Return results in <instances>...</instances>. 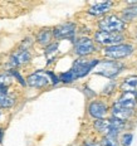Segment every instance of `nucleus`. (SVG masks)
I'll use <instances>...</instances> for the list:
<instances>
[{"mask_svg":"<svg viewBox=\"0 0 137 146\" xmlns=\"http://www.w3.org/2000/svg\"><path fill=\"white\" fill-rule=\"evenodd\" d=\"M32 60V53L29 49H17L13 52L10 58L8 60V71L9 69H17L19 66L26 64Z\"/></svg>","mask_w":137,"mask_h":146,"instance_id":"0eeeda50","label":"nucleus"},{"mask_svg":"<svg viewBox=\"0 0 137 146\" xmlns=\"http://www.w3.org/2000/svg\"><path fill=\"white\" fill-rule=\"evenodd\" d=\"M94 129L98 132L103 133L105 136H112V137H117L120 131L117 129H114L112 126V123L109 122V120H106V118H102V120H96L93 123Z\"/></svg>","mask_w":137,"mask_h":146,"instance_id":"9b49d317","label":"nucleus"},{"mask_svg":"<svg viewBox=\"0 0 137 146\" xmlns=\"http://www.w3.org/2000/svg\"><path fill=\"white\" fill-rule=\"evenodd\" d=\"M109 122H111L112 126H113L114 129H117L118 131H121V130L124 129V122L123 121H121V120H117V118H114V117H111L109 118Z\"/></svg>","mask_w":137,"mask_h":146,"instance_id":"393cba45","label":"nucleus"},{"mask_svg":"<svg viewBox=\"0 0 137 146\" xmlns=\"http://www.w3.org/2000/svg\"><path fill=\"white\" fill-rule=\"evenodd\" d=\"M25 83L26 86L33 88H45L47 86H49L50 81L48 76L44 73V71H36L26 77Z\"/></svg>","mask_w":137,"mask_h":146,"instance_id":"1a4fd4ad","label":"nucleus"},{"mask_svg":"<svg viewBox=\"0 0 137 146\" xmlns=\"http://www.w3.org/2000/svg\"><path fill=\"white\" fill-rule=\"evenodd\" d=\"M99 144H101V146H120L117 137H112V136H103L102 141Z\"/></svg>","mask_w":137,"mask_h":146,"instance_id":"412c9836","label":"nucleus"},{"mask_svg":"<svg viewBox=\"0 0 137 146\" xmlns=\"http://www.w3.org/2000/svg\"><path fill=\"white\" fill-rule=\"evenodd\" d=\"M111 112H112V116H113L114 118L123 121V122H126V121L133 115V110H128V108L121 107V106L117 105V103H114V105H113Z\"/></svg>","mask_w":137,"mask_h":146,"instance_id":"4468645a","label":"nucleus"},{"mask_svg":"<svg viewBox=\"0 0 137 146\" xmlns=\"http://www.w3.org/2000/svg\"><path fill=\"white\" fill-rule=\"evenodd\" d=\"M98 28L102 32H109V33H121L126 29L124 24L117 15H106L98 22Z\"/></svg>","mask_w":137,"mask_h":146,"instance_id":"f257e3e1","label":"nucleus"},{"mask_svg":"<svg viewBox=\"0 0 137 146\" xmlns=\"http://www.w3.org/2000/svg\"><path fill=\"white\" fill-rule=\"evenodd\" d=\"M132 140H133V135L132 133H123L122 137H121V145L122 146H130L132 144Z\"/></svg>","mask_w":137,"mask_h":146,"instance_id":"b1692460","label":"nucleus"},{"mask_svg":"<svg viewBox=\"0 0 137 146\" xmlns=\"http://www.w3.org/2000/svg\"><path fill=\"white\" fill-rule=\"evenodd\" d=\"M13 78L8 73H0V87H9Z\"/></svg>","mask_w":137,"mask_h":146,"instance_id":"5701e85b","label":"nucleus"},{"mask_svg":"<svg viewBox=\"0 0 137 146\" xmlns=\"http://www.w3.org/2000/svg\"><path fill=\"white\" fill-rule=\"evenodd\" d=\"M9 87H0V110L10 108L15 105V98L8 93Z\"/></svg>","mask_w":137,"mask_h":146,"instance_id":"dca6fc26","label":"nucleus"},{"mask_svg":"<svg viewBox=\"0 0 137 146\" xmlns=\"http://www.w3.org/2000/svg\"><path fill=\"white\" fill-rule=\"evenodd\" d=\"M9 76H10L11 78H17L18 80V82H19L20 84H22V86H26V83H25V80H24V78L22 77V74H20L19 73V71H18V69H9V71L7 72Z\"/></svg>","mask_w":137,"mask_h":146,"instance_id":"4be33fe9","label":"nucleus"},{"mask_svg":"<svg viewBox=\"0 0 137 146\" xmlns=\"http://www.w3.org/2000/svg\"><path fill=\"white\" fill-rule=\"evenodd\" d=\"M36 43L42 47H47L50 43H53V33H52L50 28H43L36 33L35 36Z\"/></svg>","mask_w":137,"mask_h":146,"instance_id":"ddd939ff","label":"nucleus"},{"mask_svg":"<svg viewBox=\"0 0 137 146\" xmlns=\"http://www.w3.org/2000/svg\"><path fill=\"white\" fill-rule=\"evenodd\" d=\"M121 91L124 92H131V93H137V77L132 76V77L126 78L122 83H121Z\"/></svg>","mask_w":137,"mask_h":146,"instance_id":"a211bd4d","label":"nucleus"},{"mask_svg":"<svg viewBox=\"0 0 137 146\" xmlns=\"http://www.w3.org/2000/svg\"><path fill=\"white\" fill-rule=\"evenodd\" d=\"M58 45H59V43H58V42H53V43H50L49 45H47V47H45L44 54H45V57H48V64H49L50 60L53 59V56L57 53Z\"/></svg>","mask_w":137,"mask_h":146,"instance_id":"aec40b11","label":"nucleus"},{"mask_svg":"<svg viewBox=\"0 0 137 146\" xmlns=\"http://www.w3.org/2000/svg\"><path fill=\"white\" fill-rule=\"evenodd\" d=\"M117 105H120L121 107L133 110L137 103V93H131V92H124L122 96L118 98V101L116 102Z\"/></svg>","mask_w":137,"mask_h":146,"instance_id":"f8f14e48","label":"nucleus"},{"mask_svg":"<svg viewBox=\"0 0 137 146\" xmlns=\"http://www.w3.org/2000/svg\"><path fill=\"white\" fill-rule=\"evenodd\" d=\"M73 52L75 56L79 58H84L96 52V45L94 42L88 36H81L77 40L73 42Z\"/></svg>","mask_w":137,"mask_h":146,"instance_id":"20e7f679","label":"nucleus"},{"mask_svg":"<svg viewBox=\"0 0 137 146\" xmlns=\"http://www.w3.org/2000/svg\"><path fill=\"white\" fill-rule=\"evenodd\" d=\"M84 146H101V144L97 141H86L84 142Z\"/></svg>","mask_w":137,"mask_h":146,"instance_id":"bb28decb","label":"nucleus"},{"mask_svg":"<svg viewBox=\"0 0 137 146\" xmlns=\"http://www.w3.org/2000/svg\"><path fill=\"white\" fill-rule=\"evenodd\" d=\"M44 73L48 76V78H49L50 83L53 84V86H57L58 83H60V82H59V78H58V76H56L52 71H44Z\"/></svg>","mask_w":137,"mask_h":146,"instance_id":"a878e982","label":"nucleus"},{"mask_svg":"<svg viewBox=\"0 0 137 146\" xmlns=\"http://www.w3.org/2000/svg\"><path fill=\"white\" fill-rule=\"evenodd\" d=\"M58 78H59V82H62V83H64V84H71L74 81H77V77H75L74 73H73L71 69L67 72L60 73V74L58 76Z\"/></svg>","mask_w":137,"mask_h":146,"instance_id":"6ab92c4d","label":"nucleus"},{"mask_svg":"<svg viewBox=\"0 0 137 146\" xmlns=\"http://www.w3.org/2000/svg\"><path fill=\"white\" fill-rule=\"evenodd\" d=\"M99 63V59H86V58H78L73 62L71 71L74 73V76L78 78H83L89 73L92 69L97 67Z\"/></svg>","mask_w":137,"mask_h":146,"instance_id":"7ed1b4c3","label":"nucleus"},{"mask_svg":"<svg viewBox=\"0 0 137 146\" xmlns=\"http://www.w3.org/2000/svg\"><path fill=\"white\" fill-rule=\"evenodd\" d=\"M123 35L118 34V33H109V32H98L94 33V38L93 42L96 43L105 45V47H111V45H116V44H121V42L123 40Z\"/></svg>","mask_w":137,"mask_h":146,"instance_id":"423d86ee","label":"nucleus"},{"mask_svg":"<svg viewBox=\"0 0 137 146\" xmlns=\"http://www.w3.org/2000/svg\"><path fill=\"white\" fill-rule=\"evenodd\" d=\"M111 1H103V3H96L92 7L88 9V14L93 15V17H99V15L106 14L107 11H109V9L112 7Z\"/></svg>","mask_w":137,"mask_h":146,"instance_id":"2eb2a0df","label":"nucleus"},{"mask_svg":"<svg viewBox=\"0 0 137 146\" xmlns=\"http://www.w3.org/2000/svg\"><path fill=\"white\" fill-rule=\"evenodd\" d=\"M0 116H1V110H0Z\"/></svg>","mask_w":137,"mask_h":146,"instance_id":"c85d7f7f","label":"nucleus"},{"mask_svg":"<svg viewBox=\"0 0 137 146\" xmlns=\"http://www.w3.org/2000/svg\"><path fill=\"white\" fill-rule=\"evenodd\" d=\"M87 111H88V115H89L91 117H93L94 120H102V118H105L106 115H107L108 107L101 100H94V101H92L88 105Z\"/></svg>","mask_w":137,"mask_h":146,"instance_id":"9d476101","label":"nucleus"},{"mask_svg":"<svg viewBox=\"0 0 137 146\" xmlns=\"http://www.w3.org/2000/svg\"><path fill=\"white\" fill-rule=\"evenodd\" d=\"M3 137H4V129L0 127V144L3 142Z\"/></svg>","mask_w":137,"mask_h":146,"instance_id":"cd10ccee","label":"nucleus"},{"mask_svg":"<svg viewBox=\"0 0 137 146\" xmlns=\"http://www.w3.org/2000/svg\"><path fill=\"white\" fill-rule=\"evenodd\" d=\"M53 38L56 39H71L73 42L75 35V24L72 22H67L58 24L54 28H52Z\"/></svg>","mask_w":137,"mask_h":146,"instance_id":"6e6552de","label":"nucleus"},{"mask_svg":"<svg viewBox=\"0 0 137 146\" xmlns=\"http://www.w3.org/2000/svg\"><path fill=\"white\" fill-rule=\"evenodd\" d=\"M136 36H137V34H136Z\"/></svg>","mask_w":137,"mask_h":146,"instance_id":"c756f323","label":"nucleus"},{"mask_svg":"<svg viewBox=\"0 0 137 146\" xmlns=\"http://www.w3.org/2000/svg\"><path fill=\"white\" fill-rule=\"evenodd\" d=\"M133 47L131 44H116L111 47H105L103 49V56L111 59H122L132 54Z\"/></svg>","mask_w":137,"mask_h":146,"instance_id":"39448f33","label":"nucleus"},{"mask_svg":"<svg viewBox=\"0 0 137 146\" xmlns=\"http://www.w3.org/2000/svg\"><path fill=\"white\" fill-rule=\"evenodd\" d=\"M136 18H137V4H132V5H130V7L123 9L122 13H121L120 19L126 24V23L132 22V20L136 19Z\"/></svg>","mask_w":137,"mask_h":146,"instance_id":"f3484780","label":"nucleus"},{"mask_svg":"<svg viewBox=\"0 0 137 146\" xmlns=\"http://www.w3.org/2000/svg\"><path fill=\"white\" fill-rule=\"evenodd\" d=\"M122 71V64L117 60H99V63L96 67V73L99 76H103L106 78L113 80L116 76Z\"/></svg>","mask_w":137,"mask_h":146,"instance_id":"f03ea898","label":"nucleus"}]
</instances>
